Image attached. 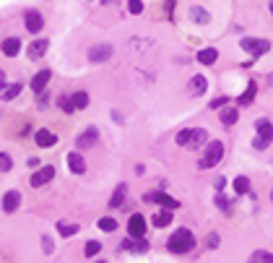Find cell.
<instances>
[{
	"label": "cell",
	"instance_id": "6da1fadb",
	"mask_svg": "<svg viewBox=\"0 0 273 263\" xmlns=\"http://www.w3.org/2000/svg\"><path fill=\"white\" fill-rule=\"evenodd\" d=\"M166 247H169L172 253H177V255H185V253H190L193 247H195V235H193L190 229L180 227L169 240H166Z\"/></svg>",
	"mask_w": 273,
	"mask_h": 263
},
{
	"label": "cell",
	"instance_id": "7a4b0ae2",
	"mask_svg": "<svg viewBox=\"0 0 273 263\" xmlns=\"http://www.w3.org/2000/svg\"><path fill=\"white\" fill-rule=\"evenodd\" d=\"M177 144L187 149H198L203 144H208V133L203 128H185V131L177 133Z\"/></svg>",
	"mask_w": 273,
	"mask_h": 263
},
{
	"label": "cell",
	"instance_id": "3957f363",
	"mask_svg": "<svg viewBox=\"0 0 273 263\" xmlns=\"http://www.w3.org/2000/svg\"><path fill=\"white\" fill-rule=\"evenodd\" d=\"M255 131H257V136L253 141V146L257 149V151H263V149H268L271 141H273V123L260 117V120H255Z\"/></svg>",
	"mask_w": 273,
	"mask_h": 263
},
{
	"label": "cell",
	"instance_id": "277c9868",
	"mask_svg": "<svg viewBox=\"0 0 273 263\" xmlns=\"http://www.w3.org/2000/svg\"><path fill=\"white\" fill-rule=\"evenodd\" d=\"M221 156H224V144H221V141H208L206 154H203V159L198 162V164H200V169H211V167H216V164L221 162Z\"/></svg>",
	"mask_w": 273,
	"mask_h": 263
},
{
	"label": "cell",
	"instance_id": "5b68a950",
	"mask_svg": "<svg viewBox=\"0 0 273 263\" xmlns=\"http://www.w3.org/2000/svg\"><path fill=\"white\" fill-rule=\"evenodd\" d=\"M239 47L245 52H250L253 57H260V55H265V52L271 50V42L268 39H257V37H242Z\"/></svg>",
	"mask_w": 273,
	"mask_h": 263
},
{
	"label": "cell",
	"instance_id": "8992f818",
	"mask_svg": "<svg viewBox=\"0 0 273 263\" xmlns=\"http://www.w3.org/2000/svg\"><path fill=\"white\" fill-rule=\"evenodd\" d=\"M143 201H154V204H159V206H164V208H169V211H174V208H180V201H174L172 195H166L164 190H154V193H146L143 195Z\"/></svg>",
	"mask_w": 273,
	"mask_h": 263
},
{
	"label": "cell",
	"instance_id": "52a82bcc",
	"mask_svg": "<svg viewBox=\"0 0 273 263\" xmlns=\"http://www.w3.org/2000/svg\"><path fill=\"white\" fill-rule=\"evenodd\" d=\"M52 177H55V167H52V164H47V167H36V172L32 175V180H29V185L42 188V185H47Z\"/></svg>",
	"mask_w": 273,
	"mask_h": 263
},
{
	"label": "cell",
	"instance_id": "ba28073f",
	"mask_svg": "<svg viewBox=\"0 0 273 263\" xmlns=\"http://www.w3.org/2000/svg\"><path fill=\"white\" fill-rule=\"evenodd\" d=\"M127 232H130V237H133V240L146 237V219H143L141 214H133L130 219H127Z\"/></svg>",
	"mask_w": 273,
	"mask_h": 263
},
{
	"label": "cell",
	"instance_id": "9c48e42d",
	"mask_svg": "<svg viewBox=\"0 0 273 263\" xmlns=\"http://www.w3.org/2000/svg\"><path fill=\"white\" fill-rule=\"evenodd\" d=\"M112 44H96V47L89 50V60L91 63H107V60L112 57Z\"/></svg>",
	"mask_w": 273,
	"mask_h": 263
},
{
	"label": "cell",
	"instance_id": "30bf717a",
	"mask_svg": "<svg viewBox=\"0 0 273 263\" xmlns=\"http://www.w3.org/2000/svg\"><path fill=\"white\" fill-rule=\"evenodd\" d=\"M24 24H26V32L39 34V32H42V26H44V19H42V13H39V11H26Z\"/></svg>",
	"mask_w": 273,
	"mask_h": 263
},
{
	"label": "cell",
	"instance_id": "8fae6325",
	"mask_svg": "<svg viewBox=\"0 0 273 263\" xmlns=\"http://www.w3.org/2000/svg\"><path fill=\"white\" fill-rule=\"evenodd\" d=\"M34 144L39 149H50V146L57 144V136L52 131H47V128H39V131L34 133Z\"/></svg>",
	"mask_w": 273,
	"mask_h": 263
},
{
	"label": "cell",
	"instance_id": "7c38bea8",
	"mask_svg": "<svg viewBox=\"0 0 273 263\" xmlns=\"http://www.w3.org/2000/svg\"><path fill=\"white\" fill-rule=\"evenodd\" d=\"M50 78H52V71H50V68H42V71L32 78V92H34V94H42L44 89H47Z\"/></svg>",
	"mask_w": 273,
	"mask_h": 263
},
{
	"label": "cell",
	"instance_id": "4fadbf2b",
	"mask_svg": "<svg viewBox=\"0 0 273 263\" xmlns=\"http://www.w3.org/2000/svg\"><path fill=\"white\" fill-rule=\"evenodd\" d=\"M96 138H99V131H96V128L91 125V128H86V131L81 133L78 138H75V146H78V149H89V146H94V144H96Z\"/></svg>",
	"mask_w": 273,
	"mask_h": 263
},
{
	"label": "cell",
	"instance_id": "5bb4252c",
	"mask_svg": "<svg viewBox=\"0 0 273 263\" xmlns=\"http://www.w3.org/2000/svg\"><path fill=\"white\" fill-rule=\"evenodd\" d=\"M47 47H50V39H44V37H42V39H34V42L26 47L29 60H39V57L44 55V52H47Z\"/></svg>",
	"mask_w": 273,
	"mask_h": 263
},
{
	"label": "cell",
	"instance_id": "9a60e30c",
	"mask_svg": "<svg viewBox=\"0 0 273 263\" xmlns=\"http://www.w3.org/2000/svg\"><path fill=\"white\" fill-rule=\"evenodd\" d=\"M0 50H3L5 57H16L21 52V39H18V37H5L3 44H0Z\"/></svg>",
	"mask_w": 273,
	"mask_h": 263
},
{
	"label": "cell",
	"instance_id": "2e32d148",
	"mask_svg": "<svg viewBox=\"0 0 273 263\" xmlns=\"http://www.w3.org/2000/svg\"><path fill=\"white\" fill-rule=\"evenodd\" d=\"M18 206H21V193L18 190H8L3 195V211L5 214H13Z\"/></svg>",
	"mask_w": 273,
	"mask_h": 263
},
{
	"label": "cell",
	"instance_id": "e0dca14e",
	"mask_svg": "<svg viewBox=\"0 0 273 263\" xmlns=\"http://www.w3.org/2000/svg\"><path fill=\"white\" fill-rule=\"evenodd\" d=\"M68 169H71L73 175H83V172H86V162H83V156L78 151L68 154Z\"/></svg>",
	"mask_w": 273,
	"mask_h": 263
},
{
	"label": "cell",
	"instance_id": "ac0fdd59",
	"mask_svg": "<svg viewBox=\"0 0 273 263\" xmlns=\"http://www.w3.org/2000/svg\"><path fill=\"white\" fill-rule=\"evenodd\" d=\"M123 247H125V250H133V253H146V250H148V240H146V237H138V240H125Z\"/></svg>",
	"mask_w": 273,
	"mask_h": 263
},
{
	"label": "cell",
	"instance_id": "d6986e66",
	"mask_svg": "<svg viewBox=\"0 0 273 263\" xmlns=\"http://www.w3.org/2000/svg\"><path fill=\"white\" fill-rule=\"evenodd\" d=\"M21 89H24L21 84H11V86H3V89H0V99H3V102H11V99H16V96L21 94Z\"/></svg>",
	"mask_w": 273,
	"mask_h": 263
},
{
	"label": "cell",
	"instance_id": "ffe728a7",
	"mask_svg": "<svg viewBox=\"0 0 273 263\" xmlns=\"http://www.w3.org/2000/svg\"><path fill=\"white\" fill-rule=\"evenodd\" d=\"M206 89H208V81L203 78V76H193V78H190V94H193V96H200Z\"/></svg>",
	"mask_w": 273,
	"mask_h": 263
},
{
	"label": "cell",
	"instance_id": "44dd1931",
	"mask_svg": "<svg viewBox=\"0 0 273 263\" xmlns=\"http://www.w3.org/2000/svg\"><path fill=\"white\" fill-rule=\"evenodd\" d=\"M255 92H257V84H255V81H250L247 89H245V94L239 96V107H247V104H253V99H255Z\"/></svg>",
	"mask_w": 273,
	"mask_h": 263
},
{
	"label": "cell",
	"instance_id": "7402d4cb",
	"mask_svg": "<svg viewBox=\"0 0 273 263\" xmlns=\"http://www.w3.org/2000/svg\"><path fill=\"white\" fill-rule=\"evenodd\" d=\"M125 193H127V185H125V183H120V185H117V190L112 193V198H109V206H112V208H120V206H123Z\"/></svg>",
	"mask_w": 273,
	"mask_h": 263
},
{
	"label": "cell",
	"instance_id": "603a6c76",
	"mask_svg": "<svg viewBox=\"0 0 273 263\" xmlns=\"http://www.w3.org/2000/svg\"><path fill=\"white\" fill-rule=\"evenodd\" d=\"M151 222H154V227L162 229V227H166V224H172V211H169V208H164V211L154 214V219H151Z\"/></svg>",
	"mask_w": 273,
	"mask_h": 263
},
{
	"label": "cell",
	"instance_id": "cb8c5ba5",
	"mask_svg": "<svg viewBox=\"0 0 273 263\" xmlns=\"http://www.w3.org/2000/svg\"><path fill=\"white\" fill-rule=\"evenodd\" d=\"M78 224H71V222H57V232L63 237H73V235H78Z\"/></svg>",
	"mask_w": 273,
	"mask_h": 263
},
{
	"label": "cell",
	"instance_id": "d4e9b609",
	"mask_svg": "<svg viewBox=\"0 0 273 263\" xmlns=\"http://www.w3.org/2000/svg\"><path fill=\"white\" fill-rule=\"evenodd\" d=\"M237 115H239V112H237V107H226V110L221 112V117H218V120H221V125H226V128H229V125H234V123H237Z\"/></svg>",
	"mask_w": 273,
	"mask_h": 263
},
{
	"label": "cell",
	"instance_id": "484cf974",
	"mask_svg": "<svg viewBox=\"0 0 273 263\" xmlns=\"http://www.w3.org/2000/svg\"><path fill=\"white\" fill-rule=\"evenodd\" d=\"M216 57H218V52H216L214 47H208V50H200V52H198V60H200L203 65H214V63H216Z\"/></svg>",
	"mask_w": 273,
	"mask_h": 263
},
{
	"label": "cell",
	"instance_id": "4316f807",
	"mask_svg": "<svg viewBox=\"0 0 273 263\" xmlns=\"http://www.w3.org/2000/svg\"><path fill=\"white\" fill-rule=\"evenodd\" d=\"M71 99H73V107H75V110L89 107V94H86V92H75V94L71 96Z\"/></svg>",
	"mask_w": 273,
	"mask_h": 263
},
{
	"label": "cell",
	"instance_id": "83f0119b",
	"mask_svg": "<svg viewBox=\"0 0 273 263\" xmlns=\"http://www.w3.org/2000/svg\"><path fill=\"white\" fill-rule=\"evenodd\" d=\"M234 190H237L239 195H245L250 190V180L245 175H239V177H234Z\"/></svg>",
	"mask_w": 273,
	"mask_h": 263
},
{
	"label": "cell",
	"instance_id": "f1b7e54d",
	"mask_svg": "<svg viewBox=\"0 0 273 263\" xmlns=\"http://www.w3.org/2000/svg\"><path fill=\"white\" fill-rule=\"evenodd\" d=\"M99 229L102 232H115L117 229V222L112 219V216H102V219H99Z\"/></svg>",
	"mask_w": 273,
	"mask_h": 263
},
{
	"label": "cell",
	"instance_id": "f546056e",
	"mask_svg": "<svg viewBox=\"0 0 273 263\" xmlns=\"http://www.w3.org/2000/svg\"><path fill=\"white\" fill-rule=\"evenodd\" d=\"M99 250H102V243H96V240H89V243H86V250H83V253H86L89 258H94V255H99Z\"/></svg>",
	"mask_w": 273,
	"mask_h": 263
},
{
	"label": "cell",
	"instance_id": "4dcf8cb0",
	"mask_svg": "<svg viewBox=\"0 0 273 263\" xmlns=\"http://www.w3.org/2000/svg\"><path fill=\"white\" fill-rule=\"evenodd\" d=\"M57 107L63 110V112H68V115H71V112H75V107H73V99H71V96H60V99H57Z\"/></svg>",
	"mask_w": 273,
	"mask_h": 263
},
{
	"label": "cell",
	"instance_id": "1f68e13d",
	"mask_svg": "<svg viewBox=\"0 0 273 263\" xmlns=\"http://www.w3.org/2000/svg\"><path fill=\"white\" fill-rule=\"evenodd\" d=\"M11 167H13V159H11V154L0 151V172H11Z\"/></svg>",
	"mask_w": 273,
	"mask_h": 263
},
{
	"label": "cell",
	"instance_id": "d6a6232c",
	"mask_svg": "<svg viewBox=\"0 0 273 263\" xmlns=\"http://www.w3.org/2000/svg\"><path fill=\"white\" fill-rule=\"evenodd\" d=\"M193 19L195 21H198V24H208V11H203V8H198V5H195V8H193Z\"/></svg>",
	"mask_w": 273,
	"mask_h": 263
},
{
	"label": "cell",
	"instance_id": "836d02e7",
	"mask_svg": "<svg viewBox=\"0 0 273 263\" xmlns=\"http://www.w3.org/2000/svg\"><path fill=\"white\" fill-rule=\"evenodd\" d=\"M127 11H130L133 16H138V13H143V3L141 0H127Z\"/></svg>",
	"mask_w": 273,
	"mask_h": 263
},
{
	"label": "cell",
	"instance_id": "e575fe53",
	"mask_svg": "<svg viewBox=\"0 0 273 263\" xmlns=\"http://www.w3.org/2000/svg\"><path fill=\"white\" fill-rule=\"evenodd\" d=\"M42 245H44V253H47V255H50L52 250H55V245H52V240H50L47 235H44V237H42Z\"/></svg>",
	"mask_w": 273,
	"mask_h": 263
},
{
	"label": "cell",
	"instance_id": "d590c367",
	"mask_svg": "<svg viewBox=\"0 0 273 263\" xmlns=\"http://www.w3.org/2000/svg\"><path fill=\"white\" fill-rule=\"evenodd\" d=\"M226 102H229V99H226V96H216V99L211 102V107H214V110H218V107H224Z\"/></svg>",
	"mask_w": 273,
	"mask_h": 263
},
{
	"label": "cell",
	"instance_id": "8d00e7d4",
	"mask_svg": "<svg viewBox=\"0 0 273 263\" xmlns=\"http://www.w3.org/2000/svg\"><path fill=\"white\" fill-rule=\"evenodd\" d=\"M216 204H218V208H221V211H229V201H226L224 195H218V198H216Z\"/></svg>",
	"mask_w": 273,
	"mask_h": 263
},
{
	"label": "cell",
	"instance_id": "74e56055",
	"mask_svg": "<svg viewBox=\"0 0 273 263\" xmlns=\"http://www.w3.org/2000/svg\"><path fill=\"white\" fill-rule=\"evenodd\" d=\"M47 99H50V96L42 92V94H39V102H36V104H39V107H47Z\"/></svg>",
	"mask_w": 273,
	"mask_h": 263
},
{
	"label": "cell",
	"instance_id": "f35d334b",
	"mask_svg": "<svg viewBox=\"0 0 273 263\" xmlns=\"http://www.w3.org/2000/svg\"><path fill=\"white\" fill-rule=\"evenodd\" d=\"M26 164H29V169H36V167H39V159H36V156H32Z\"/></svg>",
	"mask_w": 273,
	"mask_h": 263
},
{
	"label": "cell",
	"instance_id": "ab89813d",
	"mask_svg": "<svg viewBox=\"0 0 273 263\" xmlns=\"http://www.w3.org/2000/svg\"><path fill=\"white\" fill-rule=\"evenodd\" d=\"M208 243H211L208 247H216V245H218V235H211V237H208Z\"/></svg>",
	"mask_w": 273,
	"mask_h": 263
},
{
	"label": "cell",
	"instance_id": "60d3db41",
	"mask_svg": "<svg viewBox=\"0 0 273 263\" xmlns=\"http://www.w3.org/2000/svg\"><path fill=\"white\" fill-rule=\"evenodd\" d=\"M112 120H115V123H125V120H123V115H120V112H112Z\"/></svg>",
	"mask_w": 273,
	"mask_h": 263
},
{
	"label": "cell",
	"instance_id": "b9f144b4",
	"mask_svg": "<svg viewBox=\"0 0 273 263\" xmlns=\"http://www.w3.org/2000/svg\"><path fill=\"white\" fill-rule=\"evenodd\" d=\"M3 86H5V73L0 71V89H3Z\"/></svg>",
	"mask_w": 273,
	"mask_h": 263
},
{
	"label": "cell",
	"instance_id": "7bdbcfd3",
	"mask_svg": "<svg viewBox=\"0 0 273 263\" xmlns=\"http://www.w3.org/2000/svg\"><path fill=\"white\" fill-rule=\"evenodd\" d=\"M268 8H271V16H273V0H271V5H268Z\"/></svg>",
	"mask_w": 273,
	"mask_h": 263
},
{
	"label": "cell",
	"instance_id": "ee69618b",
	"mask_svg": "<svg viewBox=\"0 0 273 263\" xmlns=\"http://www.w3.org/2000/svg\"><path fill=\"white\" fill-rule=\"evenodd\" d=\"M102 3H112V0H102Z\"/></svg>",
	"mask_w": 273,
	"mask_h": 263
},
{
	"label": "cell",
	"instance_id": "f6af8a7d",
	"mask_svg": "<svg viewBox=\"0 0 273 263\" xmlns=\"http://www.w3.org/2000/svg\"><path fill=\"white\" fill-rule=\"evenodd\" d=\"M99 263H104V261H99Z\"/></svg>",
	"mask_w": 273,
	"mask_h": 263
}]
</instances>
